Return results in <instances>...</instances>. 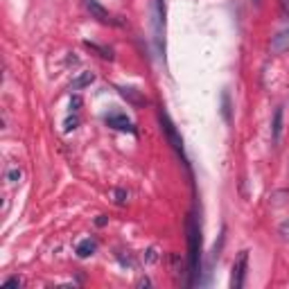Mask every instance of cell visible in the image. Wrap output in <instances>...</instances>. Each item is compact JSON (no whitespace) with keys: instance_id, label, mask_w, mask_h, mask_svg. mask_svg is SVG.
Returning <instances> with one entry per match:
<instances>
[{"instance_id":"cell-1","label":"cell","mask_w":289,"mask_h":289,"mask_svg":"<svg viewBox=\"0 0 289 289\" xmlns=\"http://www.w3.org/2000/svg\"><path fill=\"white\" fill-rule=\"evenodd\" d=\"M187 249H190V273L192 278L199 271V253H201V233H199V224L195 221V217L187 219Z\"/></svg>"},{"instance_id":"cell-2","label":"cell","mask_w":289,"mask_h":289,"mask_svg":"<svg viewBox=\"0 0 289 289\" xmlns=\"http://www.w3.org/2000/svg\"><path fill=\"white\" fill-rule=\"evenodd\" d=\"M247 267H249V251H239L233 262V276H230V287L242 289L247 280Z\"/></svg>"},{"instance_id":"cell-3","label":"cell","mask_w":289,"mask_h":289,"mask_svg":"<svg viewBox=\"0 0 289 289\" xmlns=\"http://www.w3.org/2000/svg\"><path fill=\"white\" fill-rule=\"evenodd\" d=\"M161 124H163V131H165V136H167V140H170V144L174 147V152L179 154L181 158H185L183 156V138L179 136V131H176V127H174V122L170 120V115L165 113V111H161Z\"/></svg>"},{"instance_id":"cell-4","label":"cell","mask_w":289,"mask_h":289,"mask_svg":"<svg viewBox=\"0 0 289 289\" xmlns=\"http://www.w3.org/2000/svg\"><path fill=\"white\" fill-rule=\"evenodd\" d=\"M107 124H109V127H113V129H118V131L136 133L131 120H129L127 115H122V113H111V115H107Z\"/></svg>"},{"instance_id":"cell-5","label":"cell","mask_w":289,"mask_h":289,"mask_svg":"<svg viewBox=\"0 0 289 289\" xmlns=\"http://www.w3.org/2000/svg\"><path fill=\"white\" fill-rule=\"evenodd\" d=\"M271 52L273 55H282V52H289V27H285V30L276 32V36L271 38Z\"/></svg>"},{"instance_id":"cell-6","label":"cell","mask_w":289,"mask_h":289,"mask_svg":"<svg viewBox=\"0 0 289 289\" xmlns=\"http://www.w3.org/2000/svg\"><path fill=\"white\" fill-rule=\"evenodd\" d=\"M86 9H88L90 16L98 18L100 23H115V21H113V16H111V14L102 7V5L98 3V0H86Z\"/></svg>"},{"instance_id":"cell-7","label":"cell","mask_w":289,"mask_h":289,"mask_svg":"<svg viewBox=\"0 0 289 289\" xmlns=\"http://www.w3.org/2000/svg\"><path fill=\"white\" fill-rule=\"evenodd\" d=\"M120 95H122L129 104H133V107H144V104H147V100H144L140 95V90H136V88H127V86H122V88H120Z\"/></svg>"},{"instance_id":"cell-8","label":"cell","mask_w":289,"mask_h":289,"mask_svg":"<svg viewBox=\"0 0 289 289\" xmlns=\"http://www.w3.org/2000/svg\"><path fill=\"white\" fill-rule=\"evenodd\" d=\"M271 133H273V142H280V133H282V107L276 109L273 113V124H271Z\"/></svg>"},{"instance_id":"cell-9","label":"cell","mask_w":289,"mask_h":289,"mask_svg":"<svg viewBox=\"0 0 289 289\" xmlns=\"http://www.w3.org/2000/svg\"><path fill=\"white\" fill-rule=\"evenodd\" d=\"M95 81V75L93 72H81L77 79H72L70 84V90H79V88H86V86H90Z\"/></svg>"},{"instance_id":"cell-10","label":"cell","mask_w":289,"mask_h":289,"mask_svg":"<svg viewBox=\"0 0 289 289\" xmlns=\"http://www.w3.org/2000/svg\"><path fill=\"white\" fill-rule=\"evenodd\" d=\"M95 249H98V244H95L90 237H86L77 244V255H79V258H88V255L95 253Z\"/></svg>"},{"instance_id":"cell-11","label":"cell","mask_w":289,"mask_h":289,"mask_svg":"<svg viewBox=\"0 0 289 289\" xmlns=\"http://www.w3.org/2000/svg\"><path fill=\"white\" fill-rule=\"evenodd\" d=\"M86 47H90L93 52H98L102 59H113V52H111L109 47H102V45H98V43H90V41H86Z\"/></svg>"},{"instance_id":"cell-12","label":"cell","mask_w":289,"mask_h":289,"mask_svg":"<svg viewBox=\"0 0 289 289\" xmlns=\"http://www.w3.org/2000/svg\"><path fill=\"white\" fill-rule=\"evenodd\" d=\"M77 124H79V120H77V118H68V120H66V122H64V131H66V133L75 131V129H77Z\"/></svg>"},{"instance_id":"cell-13","label":"cell","mask_w":289,"mask_h":289,"mask_svg":"<svg viewBox=\"0 0 289 289\" xmlns=\"http://www.w3.org/2000/svg\"><path fill=\"white\" fill-rule=\"evenodd\" d=\"M18 179H21V170H16V167H14V170L7 172V181L9 183H16Z\"/></svg>"},{"instance_id":"cell-14","label":"cell","mask_w":289,"mask_h":289,"mask_svg":"<svg viewBox=\"0 0 289 289\" xmlns=\"http://www.w3.org/2000/svg\"><path fill=\"white\" fill-rule=\"evenodd\" d=\"M221 102H224V118L230 120V104H228V93H224V98H221Z\"/></svg>"},{"instance_id":"cell-15","label":"cell","mask_w":289,"mask_h":289,"mask_svg":"<svg viewBox=\"0 0 289 289\" xmlns=\"http://www.w3.org/2000/svg\"><path fill=\"white\" fill-rule=\"evenodd\" d=\"M115 204H127V192L124 190H115Z\"/></svg>"},{"instance_id":"cell-16","label":"cell","mask_w":289,"mask_h":289,"mask_svg":"<svg viewBox=\"0 0 289 289\" xmlns=\"http://www.w3.org/2000/svg\"><path fill=\"white\" fill-rule=\"evenodd\" d=\"M5 287H21V278H7Z\"/></svg>"},{"instance_id":"cell-17","label":"cell","mask_w":289,"mask_h":289,"mask_svg":"<svg viewBox=\"0 0 289 289\" xmlns=\"http://www.w3.org/2000/svg\"><path fill=\"white\" fill-rule=\"evenodd\" d=\"M79 107H81V98H77V95H75V98L70 100V109H75V111H77Z\"/></svg>"},{"instance_id":"cell-18","label":"cell","mask_w":289,"mask_h":289,"mask_svg":"<svg viewBox=\"0 0 289 289\" xmlns=\"http://www.w3.org/2000/svg\"><path fill=\"white\" fill-rule=\"evenodd\" d=\"M280 233H282V237H287V239H289V221H285V224L280 226Z\"/></svg>"},{"instance_id":"cell-19","label":"cell","mask_w":289,"mask_h":289,"mask_svg":"<svg viewBox=\"0 0 289 289\" xmlns=\"http://www.w3.org/2000/svg\"><path fill=\"white\" fill-rule=\"evenodd\" d=\"M95 224H98V226H104V224H107V217H104V215H100V217H98V221H95Z\"/></svg>"}]
</instances>
